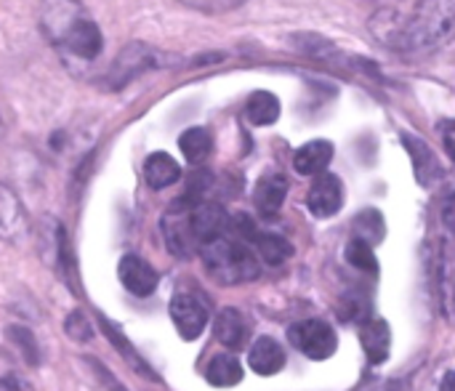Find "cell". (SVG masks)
<instances>
[{
    "instance_id": "1",
    "label": "cell",
    "mask_w": 455,
    "mask_h": 391,
    "mask_svg": "<svg viewBox=\"0 0 455 391\" xmlns=\"http://www.w3.org/2000/svg\"><path fill=\"white\" fill-rule=\"evenodd\" d=\"M40 29L51 45L85 61H93L104 48V35L80 0H43Z\"/></svg>"
},
{
    "instance_id": "2",
    "label": "cell",
    "mask_w": 455,
    "mask_h": 391,
    "mask_svg": "<svg viewBox=\"0 0 455 391\" xmlns=\"http://www.w3.org/2000/svg\"><path fill=\"white\" fill-rule=\"evenodd\" d=\"M455 29V0H419L413 16L397 29L395 45L405 53H429Z\"/></svg>"
},
{
    "instance_id": "3",
    "label": "cell",
    "mask_w": 455,
    "mask_h": 391,
    "mask_svg": "<svg viewBox=\"0 0 455 391\" xmlns=\"http://www.w3.org/2000/svg\"><path fill=\"white\" fill-rule=\"evenodd\" d=\"M208 275L219 285H243L259 277L261 267L248 243L227 237V232L200 248Z\"/></svg>"
},
{
    "instance_id": "4",
    "label": "cell",
    "mask_w": 455,
    "mask_h": 391,
    "mask_svg": "<svg viewBox=\"0 0 455 391\" xmlns=\"http://www.w3.org/2000/svg\"><path fill=\"white\" fill-rule=\"evenodd\" d=\"M288 339L291 344L309 360H328L336 355L339 349V339H336V331L323 323V320H304V323H296L291 331H288Z\"/></svg>"
},
{
    "instance_id": "5",
    "label": "cell",
    "mask_w": 455,
    "mask_h": 391,
    "mask_svg": "<svg viewBox=\"0 0 455 391\" xmlns=\"http://www.w3.org/2000/svg\"><path fill=\"white\" fill-rule=\"evenodd\" d=\"M160 64H163V53L160 51H155L147 43L133 40V43H128V45L120 48V53H117L112 69H109V85L112 88H123L125 83H131L141 72L155 69Z\"/></svg>"
},
{
    "instance_id": "6",
    "label": "cell",
    "mask_w": 455,
    "mask_h": 391,
    "mask_svg": "<svg viewBox=\"0 0 455 391\" xmlns=\"http://www.w3.org/2000/svg\"><path fill=\"white\" fill-rule=\"evenodd\" d=\"M189 200H176L168 213L163 216V235L168 243V251L179 259H189L195 253H200V245L192 235V224H189Z\"/></svg>"
},
{
    "instance_id": "7",
    "label": "cell",
    "mask_w": 455,
    "mask_h": 391,
    "mask_svg": "<svg viewBox=\"0 0 455 391\" xmlns=\"http://www.w3.org/2000/svg\"><path fill=\"white\" fill-rule=\"evenodd\" d=\"M171 320L184 341H195L208 325V307L192 293H179L171 301Z\"/></svg>"
},
{
    "instance_id": "8",
    "label": "cell",
    "mask_w": 455,
    "mask_h": 391,
    "mask_svg": "<svg viewBox=\"0 0 455 391\" xmlns=\"http://www.w3.org/2000/svg\"><path fill=\"white\" fill-rule=\"evenodd\" d=\"M307 208L317 219H331L344 208V184L333 173H320L307 195Z\"/></svg>"
},
{
    "instance_id": "9",
    "label": "cell",
    "mask_w": 455,
    "mask_h": 391,
    "mask_svg": "<svg viewBox=\"0 0 455 391\" xmlns=\"http://www.w3.org/2000/svg\"><path fill=\"white\" fill-rule=\"evenodd\" d=\"M189 224H192V235L197 240V245L203 248L205 243L221 237L229 227L227 211L219 203L211 200H200L195 205H189Z\"/></svg>"
},
{
    "instance_id": "10",
    "label": "cell",
    "mask_w": 455,
    "mask_h": 391,
    "mask_svg": "<svg viewBox=\"0 0 455 391\" xmlns=\"http://www.w3.org/2000/svg\"><path fill=\"white\" fill-rule=\"evenodd\" d=\"M27 213L21 208L19 195L0 184V240L3 243H21L27 237Z\"/></svg>"
},
{
    "instance_id": "11",
    "label": "cell",
    "mask_w": 455,
    "mask_h": 391,
    "mask_svg": "<svg viewBox=\"0 0 455 391\" xmlns=\"http://www.w3.org/2000/svg\"><path fill=\"white\" fill-rule=\"evenodd\" d=\"M117 275H120V283L128 293L139 296V299H147L155 293L157 288V272L139 256H125L117 267Z\"/></svg>"
},
{
    "instance_id": "12",
    "label": "cell",
    "mask_w": 455,
    "mask_h": 391,
    "mask_svg": "<svg viewBox=\"0 0 455 391\" xmlns=\"http://www.w3.org/2000/svg\"><path fill=\"white\" fill-rule=\"evenodd\" d=\"M288 197V179L283 173H267L259 179L253 189V203L264 219H272L283 211V203Z\"/></svg>"
},
{
    "instance_id": "13",
    "label": "cell",
    "mask_w": 455,
    "mask_h": 391,
    "mask_svg": "<svg viewBox=\"0 0 455 391\" xmlns=\"http://www.w3.org/2000/svg\"><path fill=\"white\" fill-rule=\"evenodd\" d=\"M331 160H333V144L325 139H315V141L304 144L301 149H296L293 168L301 176H320V173H325Z\"/></svg>"
},
{
    "instance_id": "14",
    "label": "cell",
    "mask_w": 455,
    "mask_h": 391,
    "mask_svg": "<svg viewBox=\"0 0 455 391\" xmlns=\"http://www.w3.org/2000/svg\"><path fill=\"white\" fill-rule=\"evenodd\" d=\"M248 365L259 376H275L285 368V352L275 339L261 336V339H256V344L248 352Z\"/></svg>"
},
{
    "instance_id": "15",
    "label": "cell",
    "mask_w": 455,
    "mask_h": 391,
    "mask_svg": "<svg viewBox=\"0 0 455 391\" xmlns=\"http://www.w3.org/2000/svg\"><path fill=\"white\" fill-rule=\"evenodd\" d=\"M213 333H216V339L227 347V349H243V344H245V339H248V323H245V317L237 312V309H232V307H227V309H221L219 315H216V320H213Z\"/></svg>"
},
{
    "instance_id": "16",
    "label": "cell",
    "mask_w": 455,
    "mask_h": 391,
    "mask_svg": "<svg viewBox=\"0 0 455 391\" xmlns=\"http://www.w3.org/2000/svg\"><path fill=\"white\" fill-rule=\"evenodd\" d=\"M360 341H363V349L373 365L387 363L389 349H392V331L384 320H368L360 331Z\"/></svg>"
},
{
    "instance_id": "17",
    "label": "cell",
    "mask_w": 455,
    "mask_h": 391,
    "mask_svg": "<svg viewBox=\"0 0 455 391\" xmlns=\"http://www.w3.org/2000/svg\"><path fill=\"white\" fill-rule=\"evenodd\" d=\"M144 179L152 189H168L181 179V165L168 152H152L144 163Z\"/></svg>"
},
{
    "instance_id": "18",
    "label": "cell",
    "mask_w": 455,
    "mask_h": 391,
    "mask_svg": "<svg viewBox=\"0 0 455 391\" xmlns=\"http://www.w3.org/2000/svg\"><path fill=\"white\" fill-rule=\"evenodd\" d=\"M245 117L251 125H272L280 117V99L269 91H256L245 101Z\"/></svg>"
},
{
    "instance_id": "19",
    "label": "cell",
    "mask_w": 455,
    "mask_h": 391,
    "mask_svg": "<svg viewBox=\"0 0 455 391\" xmlns=\"http://www.w3.org/2000/svg\"><path fill=\"white\" fill-rule=\"evenodd\" d=\"M208 381L219 389H229V387H237L243 381V365L235 355L224 352V355H216L211 363H208V371H205Z\"/></svg>"
},
{
    "instance_id": "20",
    "label": "cell",
    "mask_w": 455,
    "mask_h": 391,
    "mask_svg": "<svg viewBox=\"0 0 455 391\" xmlns=\"http://www.w3.org/2000/svg\"><path fill=\"white\" fill-rule=\"evenodd\" d=\"M248 240L256 245L259 256H261L267 264H272V267H280V264L293 253L291 243H288L285 237L275 235V232H259V229H256Z\"/></svg>"
},
{
    "instance_id": "21",
    "label": "cell",
    "mask_w": 455,
    "mask_h": 391,
    "mask_svg": "<svg viewBox=\"0 0 455 391\" xmlns=\"http://www.w3.org/2000/svg\"><path fill=\"white\" fill-rule=\"evenodd\" d=\"M179 147H181V155L192 163V165H200L211 157L213 152V139L205 128H189L181 133L179 139Z\"/></svg>"
},
{
    "instance_id": "22",
    "label": "cell",
    "mask_w": 455,
    "mask_h": 391,
    "mask_svg": "<svg viewBox=\"0 0 455 391\" xmlns=\"http://www.w3.org/2000/svg\"><path fill=\"white\" fill-rule=\"evenodd\" d=\"M405 147H408V152L413 155V168H416L419 181H421V184H432V179L440 176V168H437V163H435L432 149H429V147L424 144V139H419V136H405Z\"/></svg>"
},
{
    "instance_id": "23",
    "label": "cell",
    "mask_w": 455,
    "mask_h": 391,
    "mask_svg": "<svg viewBox=\"0 0 455 391\" xmlns=\"http://www.w3.org/2000/svg\"><path fill=\"white\" fill-rule=\"evenodd\" d=\"M384 232H387V227H384V216L379 211L368 208V211L357 213V219H355V235L352 237H357V240H363L368 245H376V243L384 240Z\"/></svg>"
},
{
    "instance_id": "24",
    "label": "cell",
    "mask_w": 455,
    "mask_h": 391,
    "mask_svg": "<svg viewBox=\"0 0 455 391\" xmlns=\"http://www.w3.org/2000/svg\"><path fill=\"white\" fill-rule=\"evenodd\" d=\"M347 261L355 267V269H363V272H376L379 261H376V253H373V245L352 237L347 243Z\"/></svg>"
},
{
    "instance_id": "25",
    "label": "cell",
    "mask_w": 455,
    "mask_h": 391,
    "mask_svg": "<svg viewBox=\"0 0 455 391\" xmlns=\"http://www.w3.org/2000/svg\"><path fill=\"white\" fill-rule=\"evenodd\" d=\"M101 328H104V333H107V336L112 339V344H115V347L120 349V355H123L125 360H131V365H133V368H136V371H139L141 376H152V371H149V368H147V365L141 363V357H139V355L133 352V347H131V344H128V341H125V339L120 336V331H117V328H115L112 323L101 320Z\"/></svg>"
},
{
    "instance_id": "26",
    "label": "cell",
    "mask_w": 455,
    "mask_h": 391,
    "mask_svg": "<svg viewBox=\"0 0 455 391\" xmlns=\"http://www.w3.org/2000/svg\"><path fill=\"white\" fill-rule=\"evenodd\" d=\"M8 336H11V341L21 349L24 360H27L32 368L40 365V347H37L32 331H27V328H8Z\"/></svg>"
},
{
    "instance_id": "27",
    "label": "cell",
    "mask_w": 455,
    "mask_h": 391,
    "mask_svg": "<svg viewBox=\"0 0 455 391\" xmlns=\"http://www.w3.org/2000/svg\"><path fill=\"white\" fill-rule=\"evenodd\" d=\"M64 331H67V336L69 339H75V341H91V323H88V317H85V312H72L67 320H64Z\"/></svg>"
},
{
    "instance_id": "28",
    "label": "cell",
    "mask_w": 455,
    "mask_h": 391,
    "mask_svg": "<svg viewBox=\"0 0 455 391\" xmlns=\"http://www.w3.org/2000/svg\"><path fill=\"white\" fill-rule=\"evenodd\" d=\"M181 3L203 13H227V11L240 8L245 0H181Z\"/></svg>"
},
{
    "instance_id": "29",
    "label": "cell",
    "mask_w": 455,
    "mask_h": 391,
    "mask_svg": "<svg viewBox=\"0 0 455 391\" xmlns=\"http://www.w3.org/2000/svg\"><path fill=\"white\" fill-rule=\"evenodd\" d=\"M437 133L443 139V147H445L448 157L455 163V120H440L437 123Z\"/></svg>"
},
{
    "instance_id": "30",
    "label": "cell",
    "mask_w": 455,
    "mask_h": 391,
    "mask_svg": "<svg viewBox=\"0 0 455 391\" xmlns=\"http://www.w3.org/2000/svg\"><path fill=\"white\" fill-rule=\"evenodd\" d=\"M0 391H35L24 379L19 376H3L0 379Z\"/></svg>"
},
{
    "instance_id": "31",
    "label": "cell",
    "mask_w": 455,
    "mask_h": 391,
    "mask_svg": "<svg viewBox=\"0 0 455 391\" xmlns=\"http://www.w3.org/2000/svg\"><path fill=\"white\" fill-rule=\"evenodd\" d=\"M443 216H445V224L451 227L455 232V192L448 197V203H445V211H443Z\"/></svg>"
},
{
    "instance_id": "32",
    "label": "cell",
    "mask_w": 455,
    "mask_h": 391,
    "mask_svg": "<svg viewBox=\"0 0 455 391\" xmlns=\"http://www.w3.org/2000/svg\"><path fill=\"white\" fill-rule=\"evenodd\" d=\"M440 391H455V371H451V373H445V376H443Z\"/></svg>"
},
{
    "instance_id": "33",
    "label": "cell",
    "mask_w": 455,
    "mask_h": 391,
    "mask_svg": "<svg viewBox=\"0 0 455 391\" xmlns=\"http://www.w3.org/2000/svg\"><path fill=\"white\" fill-rule=\"evenodd\" d=\"M379 391H411L408 381H389L387 387H381Z\"/></svg>"
},
{
    "instance_id": "34",
    "label": "cell",
    "mask_w": 455,
    "mask_h": 391,
    "mask_svg": "<svg viewBox=\"0 0 455 391\" xmlns=\"http://www.w3.org/2000/svg\"><path fill=\"white\" fill-rule=\"evenodd\" d=\"M3 133H5V125H3V117H0V141H3Z\"/></svg>"
}]
</instances>
